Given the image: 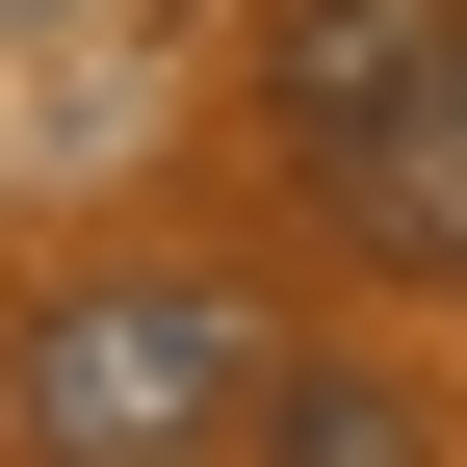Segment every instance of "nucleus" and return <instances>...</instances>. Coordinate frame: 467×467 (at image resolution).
<instances>
[{
	"mask_svg": "<svg viewBox=\"0 0 467 467\" xmlns=\"http://www.w3.org/2000/svg\"><path fill=\"white\" fill-rule=\"evenodd\" d=\"M260 364L285 312L208 260H78L26 337H0V416H26V467H234L260 441Z\"/></svg>",
	"mask_w": 467,
	"mask_h": 467,
	"instance_id": "f257e3e1",
	"label": "nucleus"
},
{
	"mask_svg": "<svg viewBox=\"0 0 467 467\" xmlns=\"http://www.w3.org/2000/svg\"><path fill=\"white\" fill-rule=\"evenodd\" d=\"M260 104H285V156H312L364 234H467V0H285L260 26Z\"/></svg>",
	"mask_w": 467,
	"mask_h": 467,
	"instance_id": "f03ea898",
	"label": "nucleus"
},
{
	"mask_svg": "<svg viewBox=\"0 0 467 467\" xmlns=\"http://www.w3.org/2000/svg\"><path fill=\"white\" fill-rule=\"evenodd\" d=\"M234 467H467V441H441V389H416V364H337V337H285Z\"/></svg>",
	"mask_w": 467,
	"mask_h": 467,
	"instance_id": "7ed1b4c3",
	"label": "nucleus"
}]
</instances>
